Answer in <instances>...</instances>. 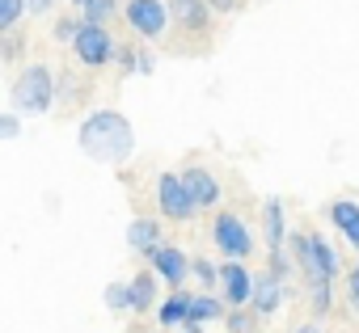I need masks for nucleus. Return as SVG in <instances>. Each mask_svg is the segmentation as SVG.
Masks as SVG:
<instances>
[{
	"label": "nucleus",
	"mask_w": 359,
	"mask_h": 333,
	"mask_svg": "<svg viewBox=\"0 0 359 333\" xmlns=\"http://www.w3.org/2000/svg\"><path fill=\"white\" fill-rule=\"evenodd\" d=\"M287 253L309 287V308L313 316H325L334 308V278H338V253L330 249L325 236L317 232H287Z\"/></svg>",
	"instance_id": "obj_1"
},
{
	"label": "nucleus",
	"mask_w": 359,
	"mask_h": 333,
	"mask_svg": "<svg viewBox=\"0 0 359 333\" xmlns=\"http://www.w3.org/2000/svg\"><path fill=\"white\" fill-rule=\"evenodd\" d=\"M81 152L97 164H127L131 152H135V127L127 122V114L118 110H93L85 122H81Z\"/></svg>",
	"instance_id": "obj_2"
},
{
	"label": "nucleus",
	"mask_w": 359,
	"mask_h": 333,
	"mask_svg": "<svg viewBox=\"0 0 359 333\" xmlns=\"http://www.w3.org/2000/svg\"><path fill=\"white\" fill-rule=\"evenodd\" d=\"M9 101L18 114H47L55 106V72L47 64H26L9 85Z\"/></svg>",
	"instance_id": "obj_3"
},
{
	"label": "nucleus",
	"mask_w": 359,
	"mask_h": 333,
	"mask_svg": "<svg viewBox=\"0 0 359 333\" xmlns=\"http://www.w3.org/2000/svg\"><path fill=\"white\" fill-rule=\"evenodd\" d=\"M156 211L169 220V224H187L199 215V203L191 199L182 173H161L156 178Z\"/></svg>",
	"instance_id": "obj_4"
},
{
	"label": "nucleus",
	"mask_w": 359,
	"mask_h": 333,
	"mask_svg": "<svg viewBox=\"0 0 359 333\" xmlns=\"http://www.w3.org/2000/svg\"><path fill=\"white\" fill-rule=\"evenodd\" d=\"M123 17H127V26L135 30V38H144V43H156V38L169 30V22H173L169 0H127V5H123Z\"/></svg>",
	"instance_id": "obj_5"
},
{
	"label": "nucleus",
	"mask_w": 359,
	"mask_h": 333,
	"mask_svg": "<svg viewBox=\"0 0 359 333\" xmlns=\"http://www.w3.org/2000/svg\"><path fill=\"white\" fill-rule=\"evenodd\" d=\"M72 51H76V59H81L85 68H110V64L118 59L114 34H110L106 26H97V22H85V26H81V34H76Z\"/></svg>",
	"instance_id": "obj_6"
},
{
	"label": "nucleus",
	"mask_w": 359,
	"mask_h": 333,
	"mask_svg": "<svg viewBox=\"0 0 359 333\" xmlns=\"http://www.w3.org/2000/svg\"><path fill=\"white\" fill-rule=\"evenodd\" d=\"M212 241H216V249L224 253V257H250L254 253V232H250V224L237 215V211H220L216 215V224H212Z\"/></svg>",
	"instance_id": "obj_7"
},
{
	"label": "nucleus",
	"mask_w": 359,
	"mask_h": 333,
	"mask_svg": "<svg viewBox=\"0 0 359 333\" xmlns=\"http://www.w3.org/2000/svg\"><path fill=\"white\" fill-rule=\"evenodd\" d=\"M254 287H258V278L245 270V262H241V257H229V262L220 266V295L229 299V308L250 304V299H254Z\"/></svg>",
	"instance_id": "obj_8"
},
{
	"label": "nucleus",
	"mask_w": 359,
	"mask_h": 333,
	"mask_svg": "<svg viewBox=\"0 0 359 333\" xmlns=\"http://www.w3.org/2000/svg\"><path fill=\"white\" fill-rule=\"evenodd\" d=\"M191 262H195V257H187L177 245H161V249L148 257V266H152V270H156L169 287H182V283L195 274V270H191Z\"/></svg>",
	"instance_id": "obj_9"
},
{
	"label": "nucleus",
	"mask_w": 359,
	"mask_h": 333,
	"mask_svg": "<svg viewBox=\"0 0 359 333\" xmlns=\"http://www.w3.org/2000/svg\"><path fill=\"white\" fill-rule=\"evenodd\" d=\"M161 274L156 270H135L131 278H127V295H131V312L140 316V312H156V304H161Z\"/></svg>",
	"instance_id": "obj_10"
},
{
	"label": "nucleus",
	"mask_w": 359,
	"mask_h": 333,
	"mask_svg": "<svg viewBox=\"0 0 359 333\" xmlns=\"http://www.w3.org/2000/svg\"><path fill=\"white\" fill-rule=\"evenodd\" d=\"M182 182H187L191 199L199 203V211H208V207L220 203V178H216L212 169H203V164H187V169H182Z\"/></svg>",
	"instance_id": "obj_11"
},
{
	"label": "nucleus",
	"mask_w": 359,
	"mask_h": 333,
	"mask_svg": "<svg viewBox=\"0 0 359 333\" xmlns=\"http://www.w3.org/2000/svg\"><path fill=\"white\" fill-rule=\"evenodd\" d=\"M287 215L279 199H266L262 207V236H266V253H287Z\"/></svg>",
	"instance_id": "obj_12"
},
{
	"label": "nucleus",
	"mask_w": 359,
	"mask_h": 333,
	"mask_svg": "<svg viewBox=\"0 0 359 333\" xmlns=\"http://www.w3.org/2000/svg\"><path fill=\"white\" fill-rule=\"evenodd\" d=\"M191 291L187 287H169V295L156 304V325L161 329H182L187 325V316H191Z\"/></svg>",
	"instance_id": "obj_13"
},
{
	"label": "nucleus",
	"mask_w": 359,
	"mask_h": 333,
	"mask_svg": "<svg viewBox=\"0 0 359 333\" xmlns=\"http://www.w3.org/2000/svg\"><path fill=\"white\" fill-rule=\"evenodd\" d=\"M169 13H173V22L182 26V30H191V34H203L216 9L208 5V0H169Z\"/></svg>",
	"instance_id": "obj_14"
},
{
	"label": "nucleus",
	"mask_w": 359,
	"mask_h": 333,
	"mask_svg": "<svg viewBox=\"0 0 359 333\" xmlns=\"http://www.w3.org/2000/svg\"><path fill=\"white\" fill-rule=\"evenodd\" d=\"M127 245L140 253V257H152L165 241H161V220H148V215H135L127 224Z\"/></svg>",
	"instance_id": "obj_15"
},
{
	"label": "nucleus",
	"mask_w": 359,
	"mask_h": 333,
	"mask_svg": "<svg viewBox=\"0 0 359 333\" xmlns=\"http://www.w3.org/2000/svg\"><path fill=\"white\" fill-rule=\"evenodd\" d=\"M325 215H330V224L338 228V236H346V245L359 249V203H351V199H334V203L325 207Z\"/></svg>",
	"instance_id": "obj_16"
},
{
	"label": "nucleus",
	"mask_w": 359,
	"mask_h": 333,
	"mask_svg": "<svg viewBox=\"0 0 359 333\" xmlns=\"http://www.w3.org/2000/svg\"><path fill=\"white\" fill-rule=\"evenodd\" d=\"M250 308H254L258 316H275V312L283 308V278H275V274L258 278V287H254V299H250Z\"/></svg>",
	"instance_id": "obj_17"
},
{
	"label": "nucleus",
	"mask_w": 359,
	"mask_h": 333,
	"mask_svg": "<svg viewBox=\"0 0 359 333\" xmlns=\"http://www.w3.org/2000/svg\"><path fill=\"white\" fill-rule=\"evenodd\" d=\"M229 316V299L216 295V291H199L191 299V316L187 320H199V325H212V320H224Z\"/></svg>",
	"instance_id": "obj_18"
},
{
	"label": "nucleus",
	"mask_w": 359,
	"mask_h": 333,
	"mask_svg": "<svg viewBox=\"0 0 359 333\" xmlns=\"http://www.w3.org/2000/svg\"><path fill=\"white\" fill-rule=\"evenodd\" d=\"M258 312L250 308V304H241V308H229V316H224V325H229V333H258Z\"/></svg>",
	"instance_id": "obj_19"
},
{
	"label": "nucleus",
	"mask_w": 359,
	"mask_h": 333,
	"mask_svg": "<svg viewBox=\"0 0 359 333\" xmlns=\"http://www.w3.org/2000/svg\"><path fill=\"white\" fill-rule=\"evenodd\" d=\"M191 270H195V278H199V287H203V291H220V266H216V262L195 257V262H191Z\"/></svg>",
	"instance_id": "obj_20"
},
{
	"label": "nucleus",
	"mask_w": 359,
	"mask_h": 333,
	"mask_svg": "<svg viewBox=\"0 0 359 333\" xmlns=\"http://www.w3.org/2000/svg\"><path fill=\"white\" fill-rule=\"evenodd\" d=\"M85 22H97V26H106L114 13H118V0H85Z\"/></svg>",
	"instance_id": "obj_21"
},
{
	"label": "nucleus",
	"mask_w": 359,
	"mask_h": 333,
	"mask_svg": "<svg viewBox=\"0 0 359 333\" xmlns=\"http://www.w3.org/2000/svg\"><path fill=\"white\" fill-rule=\"evenodd\" d=\"M26 5H30V0H0V30H13L18 22H22V13H26Z\"/></svg>",
	"instance_id": "obj_22"
},
{
	"label": "nucleus",
	"mask_w": 359,
	"mask_h": 333,
	"mask_svg": "<svg viewBox=\"0 0 359 333\" xmlns=\"http://www.w3.org/2000/svg\"><path fill=\"white\" fill-rule=\"evenodd\" d=\"M106 308H110V312H131L127 283H110V287H106Z\"/></svg>",
	"instance_id": "obj_23"
},
{
	"label": "nucleus",
	"mask_w": 359,
	"mask_h": 333,
	"mask_svg": "<svg viewBox=\"0 0 359 333\" xmlns=\"http://www.w3.org/2000/svg\"><path fill=\"white\" fill-rule=\"evenodd\" d=\"M81 26H85V17H81V22H76V17H60V22H55V43H76Z\"/></svg>",
	"instance_id": "obj_24"
},
{
	"label": "nucleus",
	"mask_w": 359,
	"mask_h": 333,
	"mask_svg": "<svg viewBox=\"0 0 359 333\" xmlns=\"http://www.w3.org/2000/svg\"><path fill=\"white\" fill-rule=\"evenodd\" d=\"M0 135H5V139H18V135H22V118H18V110H5V114H0Z\"/></svg>",
	"instance_id": "obj_25"
},
{
	"label": "nucleus",
	"mask_w": 359,
	"mask_h": 333,
	"mask_svg": "<svg viewBox=\"0 0 359 333\" xmlns=\"http://www.w3.org/2000/svg\"><path fill=\"white\" fill-rule=\"evenodd\" d=\"M346 299L355 304V312H359V266L355 270H346Z\"/></svg>",
	"instance_id": "obj_26"
},
{
	"label": "nucleus",
	"mask_w": 359,
	"mask_h": 333,
	"mask_svg": "<svg viewBox=\"0 0 359 333\" xmlns=\"http://www.w3.org/2000/svg\"><path fill=\"white\" fill-rule=\"evenodd\" d=\"M118 64H123L127 72H135V47H118Z\"/></svg>",
	"instance_id": "obj_27"
},
{
	"label": "nucleus",
	"mask_w": 359,
	"mask_h": 333,
	"mask_svg": "<svg viewBox=\"0 0 359 333\" xmlns=\"http://www.w3.org/2000/svg\"><path fill=\"white\" fill-rule=\"evenodd\" d=\"M135 72H140V76L152 72V55H148V51H135Z\"/></svg>",
	"instance_id": "obj_28"
},
{
	"label": "nucleus",
	"mask_w": 359,
	"mask_h": 333,
	"mask_svg": "<svg viewBox=\"0 0 359 333\" xmlns=\"http://www.w3.org/2000/svg\"><path fill=\"white\" fill-rule=\"evenodd\" d=\"M208 5H212V9H216V13H233V9H237V5H241V0H208Z\"/></svg>",
	"instance_id": "obj_29"
},
{
	"label": "nucleus",
	"mask_w": 359,
	"mask_h": 333,
	"mask_svg": "<svg viewBox=\"0 0 359 333\" xmlns=\"http://www.w3.org/2000/svg\"><path fill=\"white\" fill-rule=\"evenodd\" d=\"M18 51H22V38H9V43H5V59H13Z\"/></svg>",
	"instance_id": "obj_30"
},
{
	"label": "nucleus",
	"mask_w": 359,
	"mask_h": 333,
	"mask_svg": "<svg viewBox=\"0 0 359 333\" xmlns=\"http://www.w3.org/2000/svg\"><path fill=\"white\" fill-rule=\"evenodd\" d=\"M51 5H55V0H30V9H34V13H47Z\"/></svg>",
	"instance_id": "obj_31"
},
{
	"label": "nucleus",
	"mask_w": 359,
	"mask_h": 333,
	"mask_svg": "<svg viewBox=\"0 0 359 333\" xmlns=\"http://www.w3.org/2000/svg\"><path fill=\"white\" fill-rule=\"evenodd\" d=\"M296 333H325V329H321V325H300Z\"/></svg>",
	"instance_id": "obj_32"
},
{
	"label": "nucleus",
	"mask_w": 359,
	"mask_h": 333,
	"mask_svg": "<svg viewBox=\"0 0 359 333\" xmlns=\"http://www.w3.org/2000/svg\"><path fill=\"white\" fill-rule=\"evenodd\" d=\"M131 333H156V329H131Z\"/></svg>",
	"instance_id": "obj_33"
},
{
	"label": "nucleus",
	"mask_w": 359,
	"mask_h": 333,
	"mask_svg": "<svg viewBox=\"0 0 359 333\" xmlns=\"http://www.w3.org/2000/svg\"><path fill=\"white\" fill-rule=\"evenodd\" d=\"M72 5H85V0H72Z\"/></svg>",
	"instance_id": "obj_34"
}]
</instances>
